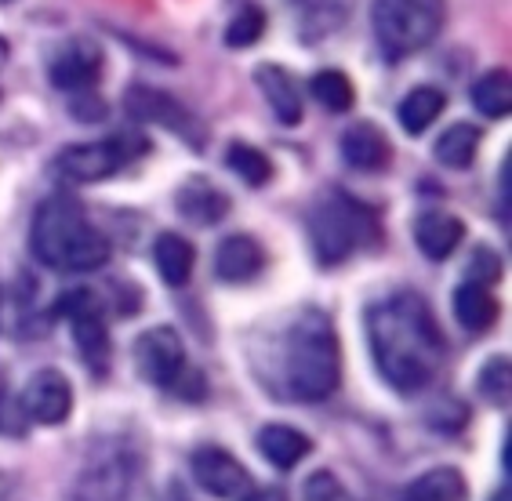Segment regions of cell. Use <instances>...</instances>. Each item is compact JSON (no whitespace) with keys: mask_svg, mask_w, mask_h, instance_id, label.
I'll return each instance as SVG.
<instances>
[{"mask_svg":"<svg viewBox=\"0 0 512 501\" xmlns=\"http://www.w3.org/2000/svg\"><path fill=\"white\" fill-rule=\"evenodd\" d=\"M367 342L385 385L404 396L433 385L447 349L433 309L414 291H400L367 309Z\"/></svg>","mask_w":512,"mask_h":501,"instance_id":"6da1fadb","label":"cell"},{"mask_svg":"<svg viewBox=\"0 0 512 501\" xmlns=\"http://www.w3.org/2000/svg\"><path fill=\"white\" fill-rule=\"evenodd\" d=\"M280 374L291 400L320 403L335 393L342 382V345L331 316L320 309H302L295 316L284 334Z\"/></svg>","mask_w":512,"mask_h":501,"instance_id":"7a4b0ae2","label":"cell"},{"mask_svg":"<svg viewBox=\"0 0 512 501\" xmlns=\"http://www.w3.org/2000/svg\"><path fill=\"white\" fill-rule=\"evenodd\" d=\"M30 247L44 266L59 273H91L109 262V240L69 197H48L37 207Z\"/></svg>","mask_w":512,"mask_h":501,"instance_id":"3957f363","label":"cell"},{"mask_svg":"<svg viewBox=\"0 0 512 501\" xmlns=\"http://www.w3.org/2000/svg\"><path fill=\"white\" fill-rule=\"evenodd\" d=\"M378 236L382 226H378L375 207L349 197L345 189H331L309 211V240L320 266H342L360 247L378 244Z\"/></svg>","mask_w":512,"mask_h":501,"instance_id":"277c9868","label":"cell"},{"mask_svg":"<svg viewBox=\"0 0 512 501\" xmlns=\"http://www.w3.org/2000/svg\"><path fill=\"white\" fill-rule=\"evenodd\" d=\"M142 458L131 443H106L80 469L73 498L77 501H138Z\"/></svg>","mask_w":512,"mask_h":501,"instance_id":"5b68a950","label":"cell"},{"mask_svg":"<svg viewBox=\"0 0 512 501\" xmlns=\"http://www.w3.org/2000/svg\"><path fill=\"white\" fill-rule=\"evenodd\" d=\"M371 22H375V37L389 62H400L411 51L425 48L440 30V15H429L407 0H375Z\"/></svg>","mask_w":512,"mask_h":501,"instance_id":"8992f818","label":"cell"},{"mask_svg":"<svg viewBox=\"0 0 512 501\" xmlns=\"http://www.w3.org/2000/svg\"><path fill=\"white\" fill-rule=\"evenodd\" d=\"M55 313L69 320V331H73V342H77L84 364L95 374H106L109 360H113V342H109V324L102 316V302L95 298V291L73 287L55 302Z\"/></svg>","mask_w":512,"mask_h":501,"instance_id":"52a82bcc","label":"cell"},{"mask_svg":"<svg viewBox=\"0 0 512 501\" xmlns=\"http://www.w3.org/2000/svg\"><path fill=\"white\" fill-rule=\"evenodd\" d=\"M124 109H128V117L138 120V124H157V128L171 131V135L186 138L193 149H204L207 142L204 124L182 102L171 99L168 91L149 88V84H131L128 95H124Z\"/></svg>","mask_w":512,"mask_h":501,"instance_id":"ba28073f","label":"cell"},{"mask_svg":"<svg viewBox=\"0 0 512 501\" xmlns=\"http://www.w3.org/2000/svg\"><path fill=\"white\" fill-rule=\"evenodd\" d=\"M135 371L142 382L171 389L186 371V345L175 327H149L135 338Z\"/></svg>","mask_w":512,"mask_h":501,"instance_id":"9c48e42d","label":"cell"},{"mask_svg":"<svg viewBox=\"0 0 512 501\" xmlns=\"http://www.w3.org/2000/svg\"><path fill=\"white\" fill-rule=\"evenodd\" d=\"M189 469H193V480L207 494H215L222 501H247L251 491H255V480L244 469V462H240L237 454L222 451V447H197Z\"/></svg>","mask_w":512,"mask_h":501,"instance_id":"30bf717a","label":"cell"},{"mask_svg":"<svg viewBox=\"0 0 512 501\" xmlns=\"http://www.w3.org/2000/svg\"><path fill=\"white\" fill-rule=\"evenodd\" d=\"M131 138H106V142H80V146L62 149L59 171L69 182H102V178L117 175L128 164L135 149H128Z\"/></svg>","mask_w":512,"mask_h":501,"instance_id":"8fae6325","label":"cell"},{"mask_svg":"<svg viewBox=\"0 0 512 501\" xmlns=\"http://www.w3.org/2000/svg\"><path fill=\"white\" fill-rule=\"evenodd\" d=\"M26 418L37 425H62L73 411V385L62 371L55 367H44L26 382L19 396Z\"/></svg>","mask_w":512,"mask_h":501,"instance_id":"7c38bea8","label":"cell"},{"mask_svg":"<svg viewBox=\"0 0 512 501\" xmlns=\"http://www.w3.org/2000/svg\"><path fill=\"white\" fill-rule=\"evenodd\" d=\"M102 73V51L99 44L77 37L62 44L55 51V59L48 62V77L59 91H69V95H80V91H91V84L99 80Z\"/></svg>","mask_w":512,"mask_h":501,"instance_id":"4fadbf2b","label":"cell"},{"mask_svg":"<svg viewBox=\"0 0 512 501\" xmlns=\"http://www.w3.org/2000/svg\"><path fill=\"white\" fill-rule=\"evenodd\" d=\"M342 160L353 167V171L375 175V171L389 167L393 146H389V138H385L382 128L367 124V120H356L353 128H345V135H342Z\"/></svg>","mask_w":512,"mask_h":501,"instance_id":"5bb4252c","label":"cell"},{"mask_svg":"<svg viewBox=\"0 0 512 501\" xmlns=\"http://www.w3.org/2000/svg\"><path fill=\"white\" fill-rule=\"evenodd\" d=\"M262 266H266V251H262L255 236L247 233L226 236L215 251V273L226 284H247V280H255L262 273Z\"/></svg>","mask_w":512,"mask_h":501,"instance_id":"9a60e30c","label":"cell"},{"mask_svg":"<svg viewBox=\"0 0 512 501\" xmlns=\"http://www.w3.org/2000/svg\"><path fill=\"white\" fill-rule=\"evenodd\" d=\"M255 84L262 88L269 109H273V117L280 120L284 128H295V124H302V91H298L295 77H291L284 66H276V62L258 66L255 69Z\"/></svg>","mask_w":512,"mask_h":501,"instance_id":"2e32d148","label":"cell"},{"mask_svg":"<svg viewBox=\"0 0 512 501\" xmlns=\"http://www.w3.org/2000/svg\"><path fill=\"white\" fill-rule=\"evenodd\" d=\"M462 236L465 226L454 215H447V211H425L414 222V244H418V251L425 258H433V262L451 258L454 247L462 244Z\"/></svg>","mask_w":512,"mask_h":501,"instance_id":"e0dca14e","label":"cell"},{"mask_svg":"<svg viewBox=\"0 0 512 501\" xmlns=\"http://www.w3.org/2000/svg\"><path fill=\"white\" fill-rule=\"evenodd\" d=\"M175 204L182 218H189L193 226H215L229 215V197L218 186H211L207 178H189L186 186L178 189Z\"/></svg>","mask_w":512,"mask_h":501,"instance_id":"ac0fdd59","label":"cell"},{"mask_svg":"<svg viewBox=\"0 0 512 501\" xmlns=\"http://www.w3.org/2000/svg\"><path fill=\"white\" fill-rule=\"evenodd\" d=\"M258 451H262V458H266L273 469L287 472V469H295V465L313 451V440H309L302 429H295V425L276 422V425H266V429L258 433Z\"/></svg>","mask_w":512,"mask_h":501,"instance_id":"d6986e66","label":"cell"},{"mask_svg":"<svg viewBox=\"0 0 512 501\" xmlns=\"http://www.w3.org/2000/svg\"><path fill=\"white\" fill-rule=\"evenodd\" d=\"M451 305H454V320L469 334H487L498 324V298L491 295V287H480L465 280V284L454 291Z\"/></svg>","mask_w":512,"mask_h":501,"instance_id":"ffe728a7","label":"cell"},{"mask_svg":"<svg viewBox=\"0 0 512 501\" xmlns=\"http://www.w3.org/2000/svg\"><path fill=\"white\" fill-rule=\"evenodd\" d=\"M465 498H469V483H465L462 469H454V465H436V469L422 472L404 491V501H465Z\"/></svg>","mask_w":512,"mask_h":501,"instance_id":"44dd1931","label":"cell"},{"mask_svg":"<svg viewBox=\"0 0 512 501\" xmlns=\"http://www.w3.org/2000/svg\"><path fill=\"white\" fill-rule=\"evenodd\" d=\"M153 262H157V273L164 276L168 287H182L193 276V262H197V251L186 236L178 233H160L157 244H153Z\"/></svg>","mask_w":512,"mask_h":501,"instance_id":"7402d4cb","label":"cell"},{"mask_svg":"<svg viewBox=\"0 0 512 501\" xmlns=\"http://www.w3.org/2000/svg\"><path fill=\"white\" fill-rule=\"evenodd\" d=\"M444 106H447L444 91L422 84V88L407 91L400 109H396V117H400V128H404L407 135H422L425 128H433V120L444 113Z\"/></svg>","mask_w":512,"mask_h":501,"instance_id":"603a6c76","label":"cell"},{"mask_svg":"<svg viewBox=\"0 0 512 501\" xmlns=\"http://www.w3.org/2000/svg\"><path fill=\"white\" fill-rule=\"evenodd\" d=\"M480 142H483V131L476 124H451L444 135L436 138V160L444 167H454V171H462L476 160L480 153Z\"/></svg>","mask_w":512,"mask_h":501,"instance_id":"cb8c5ba5","label":"cell"},{"mask_svg":"<svg viewBox=\"0 0 512 501\" xmlns=\"http://www.w3.org/2000/svg\"><path fill=\"white\" fill-rule=\"evenodd\" d=\"M473 106L480 109L483 117L491 120H505L512 109V77L509 69H491L483 73L473 84Z\"/></svg>","mask_w":512,"mask_h":501,"instance_id":"d4e9b609","label":"cell"},{"mask_svg":"<svg viewBox=\"0 0 512 501\" xmlns=\"http://www.w3.org/2000/svg\"><path fill=\"white\" fill-rule=\"evenodd\" d=\"M302 15V37L316 40L335 33L345 22V11H349V0H291Z\"/></svg>","mask_w":512,"mask_h":501,"instance_id":"484cf974","label":"cell"},{"mask_svg":"<svg viewBox=\"0 0 512 501\" xmlns=\"http://www.w3.org/2000/svg\"><path fill=\"white\" fill-rule=\"evenodd\" d=\"M309 91H313V99L324 109H331V113H349L356 102L353 80L345 77V73H338V69H320V73L309 80Z\"/></svg>","mask_w":512,"mask_h":501,"instance_id":"4316f807","label":"cell"},{"mask_svg":"<svg viewBox=\"0 0 512 501\" xmlns=\"http://www.w3.org/2000/svg\"><path fill=\"white\" fill-rule=\"evenodd\" d=\"M226 167L237 178H244L251 189L266 186L269 178H273V164H269V157L262 153V149L247 146V142H233V146L226 149Z\"/></svg>","mask_w":512,"mask_h":501,"instance_id":"83f0119b","label":"cell"},{"mask_svg":"<svg viewBox=\"0 0 512 501\" xmlns=\"http://www.w3.org/2000/svg\"><path fill=\"white\" fill-rule=\"evenodd\" d=\"M476 389H480L483 400L494 403V407H509V393H512V364H509V356H491V360L480 367Z\"/></svg>","mask_w":512,"mask_h":501,"instance_id":"f1b7e54d","label":"cell"},{"mask_svg":"<svg viewBox=\"0 0 512 501\" xmlns=\"http://www.w3.org/2000/svg\"><path fill=\"white\" fill-rule=\"evenodd\" d=\"M262 33H266V11H262V8H244L237 19L229 22L226 44H229V48H251Z\"/></svg>","mask_w":512,"mask_h":501,"instance_id":"f546056e","label":"cell"},{"mask_svg":"<svg viewBox=\"0 0 512 501\" xmlns=\"http://www.w3.org/2000/svg\"><path fill=\"white\" fill-rule=\"evenodd\" d=\"M302 501H353V494L345 491V483L338 480L335 472L320 469L302 483Z\"/></svg>","mask_w":512,"mask_h":501,"instance_id":"4dcf8cb0","label":"cell"},{"mask_svg":"<svg viewBox=\"0 0 512 501\" xmlns=\"http://www.w3.org/2000/svg\"><path fill=\"white\" fill-rule=\"evenodd\" d=\"M498 276H502V258L494 255L491 247H476L469 258V284L491 287Z\"/></svg>","mask_w":512,"mask_h":501,"instance_id":"1f68e13d","label":"cell"},{"mask_svg":"<svg viewBox=\"0 0 512 501\" xmlns=\"http://www.w3.org/2000/svg\"><path fill=\"white\" fill-rule=\"evenodd\" d=\"M26 429H30V418L22 411V403L8 389H0V436H26Z\"/></svg>","mask_w":512,"mask_h":501,"instance_id":"d6a6232c","label":"cell"},{"mask_svg":"<svg viewBox=\"0 0 512 501\" xmlns=\"http://www.w3.org/2000/svg\"><path fill=\"white\" fill-rule=\"evenodd\" d=\"M69 109H73V117H77L80 124H91V120L106 117V106H102V99H99V95H91V91H80Z\"/></svg>","mask_w":512,"mask_h":501,"instance_id":"836d02e7","label":"cell"},{"mask_svg":"<svg viewBox=\"0 0 512 501\" xmlns=\"http://www.w3.org/2000/svg\"><path fill=\"white\" fill-rule=\"evenodd\" d=\"M509 171H512V157H505L502 164V222L509 226Z\"/></svg>","mask_w":512,"mask_h":501,"instance_id":"e575fe53","label":"cell"},{"mask_svg":"<svg viewBox=\"0 0 512 501\" xmlns=\"http://www.w3.org/2000/svg\"><path fill=\"white\" fill-rule=\"evenodd\" d=\"M247 501H287V494L280 491V487H262V491H258V487H255V491H251V498H247Z\"/></svg>","mask_w":512,"mask_h":501,"instance_id":"d590c367","label":"cell"},{"mask_svg":"<svg viewBox=\"0 0 512 501\" xmlns=\"http://www.w3.org/2000/svg\"><path fill=\"white\" fill-rule=\"evenodd\" d=\"M407 4L429 11V15H444V0H407Z\"/></svg>","mask_w":512,"mask_h":501,"instance_id":"8d00e7d4","label":"cell"},{"mask_svg":"<svg viewBox=\"0 0 512 501\" xmlns=\"http://www.w3.org/2000/svg\"><path fill=\"white\" fill-rule=\"evenodd\" d=\"M509 498H512V494H509V483H505V487L498 494H491V501H509Z\"/></svg>","mask_w":512,"mask_h":501,"instance_id":"74e56055","label":"cell"}]
</instances>
